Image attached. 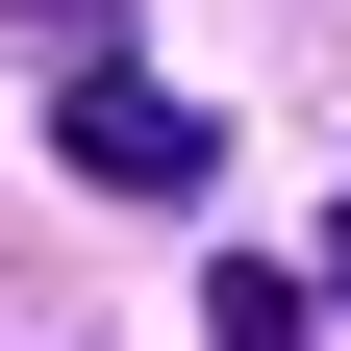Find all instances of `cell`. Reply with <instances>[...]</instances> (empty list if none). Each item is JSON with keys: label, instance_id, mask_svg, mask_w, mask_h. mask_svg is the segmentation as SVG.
Here are the masks:
<instances>
[{"label": "cell", "instance_id": "cell-3", "mask_svg": "<svg viewBox=\"0 0 351 351\" xmlns=\"http://www.w3.org/2000/svg\"><path fill=\"white\" fill-rule=\"evenodd\" d=\"M326 351H351V226H326Z\"/></svg>", "mask_w": 351, "mask_h": 351}, {"label": "cell", "instance_id": "cell-2", "mask_svg": "<svg viewBox=\"0 0 351 351\" xmlns=\"http://www.w3.org/2000/svg\"><path fill=\"white\" fill-rule=\"evenodd\" d=\"M201 326H226V351H326V251H226Z\"/></svg>", "mask_w": 351, "mask_h": 351}, {"label": "cell", "instance_id": "cell-1", "mask_svg": "<svg viewBox=\"0 0 351 351\" xmlns=\"http://www.w3.org/2000/svg\"><path fill=\"white\" fill-rule=\"evenodd\" d=\"M51 151L101 176V201H201V176H226V125L176 101V75H101V51H75V101H51Z\"/></svg>", "mask_w": 351, "mask_h": 351}]
</instances>
